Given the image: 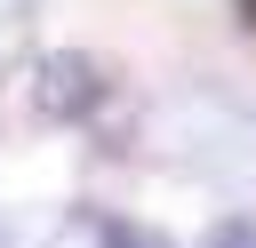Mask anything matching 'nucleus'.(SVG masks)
<instances>
[{
	"label": "nucleus",
	"instance_id": "obj_3",
	"mask_svg": "<svg viewBox=\"0 0 256 248\" xmlns=\"http://www.w3.org/2000/svg\"><path fill=\"white\" fill-rule=\"evenodd\" d=\"M200 248H256V216H224V224H208Z\"/></svg>",
	"mask_w": 256,
	"mask_h": 248
},
{
	"label": "nucleus",
	"instance_id": "obj_2",
	"mask_svg": "<svg viewBox=\"0 0 256 248\" xmlns=\"http://www.w3.org/2000/svg\"><path fill=\"white\" fill-rule=\"evenodd\" d=\"M96 248H176V240L152 232V224H136V216H104L96 224Z\"/></svg>",
	"mask_w": 256,
	"mask_h": 248
},
{
	"label": "nucleus",
	"instance_id": "obj_1",
	"mask_svg": "<svg viewBox=\"0 0 256 248\" xmlns=\"http://www.w3.org/2000/svg\"><path fill=\"white\" fill-rule=\"evenodd\" d=\"M32 104H40V120H88V112L104 104V64H96V56H80V48L40 56Z\"/></svg>",
	"mask_w": 256,
	"mask_h": 248
}]
</instances>
